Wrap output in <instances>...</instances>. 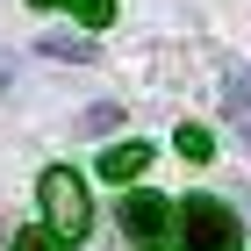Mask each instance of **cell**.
<instances>
[{
    "label": "cell",
    "mask_w": 251,
    "mask_h": 251,
    "mask_svg": "<svg viewBox=\"0 0 251 251\" xmlns=\"http://www.w3.org/2000/svg\"><path fill=\"white\" fill-rule=\"evenodd\" d=\"M100 43L94 36H72V29H43V58H72V65H86Z\"/></svg>",
    "instance_id": "4"
},
{
    "label": "cell",
    "mask_w": 251,
    "mask_h": 251,
    "mask_svg": "<svg viewBox=\"0 0 251 251\" xmlns=\"http://www.w3.org/2000/svg\"><path fill=\"white\" fill-rule=\"evenodd\" d=\"M144 165H151V151H144V144H115V151L100 158V173H108V179H136Z\"/></svg>",
    "instance_id": "5"
},
{
    "label": "cell",
    "mask_w": 251,
    "mask_h": 251,
    "mask_svg": "<svg viewBox=\"0 0 251 251\" xmlns=\"http://www.w3.org/2000/svg\"><path fill=\"white\" fill-rule=\"evenodd\" d=\"M223 100H230V108H251V65H237V72L223 79Z\"/></svg>",
    "instance_id": "8"
},
{
    "label": "cell",
    "mask_w": 251,
    "mask_h": 251,
    "mask_svg": "<svg viewBox=\"0 0 251 251\" xmlns=\"http://www.w3.org/2000/svg\"><path fill=\"white\" fill-rule=\"evenodd\" d=\"M36 7H72V15L94 22V29H108V15H115V0H36Z\"/></svg>",
    "instance_id": "6"
},
{
    "label": "cell",
    "mask_w": 251,
    "mask_h": 251,
    "mask_svg": "<svg viewBox=\"0 0 251 251\" xmlns=\"http://www.w3.org/2000/svg\"><path fill=\"white\" fill-rule=\"evenodd\" d=\"M179 244L187 251H244V223L215 194H194L187 208H179Z\"/></svg>",
    "instance_id": "2"
},
{
    "label": "cell",
    "mask_w": 251,
    "mask_h": 251,
    "mask_svg": "<svg viewBox=\"0 0 251 251\" xmlns=\"http://www.w3.org/2000/svg\"><path fill=\"white\" fill-rule=\"evenodd\" d=\"M36 201H43V223H50L58 244H79V237L94 230V201H86V179H79L72 165H50V173L36 179Z\"/></svg>",
    "instance_id": "1"
},
{
    "label": "cell",
    "mask_w": 251,
    "mask_h": 251,
    "mask_svg": "<svg viewBox=\"0 0 251 251\" xmlns=\"http://www.w3.org/2000/svg\"><path fill=\"white\" fill-rule=\"evenodd\" d=\"M179 151H187V158H208V129H179Z\"/></svg>",
    "instance_id": "10"
},
{
    "label": "cell",
    "mask_w": 251,
    "mask_h": 251,
    "mask_svg": "<svg viewBox=\"0 0 251 251\" xmlns=\"http://www.w3.org/2000/svg\"><path fill=\"white\" fill-rule=\"evenodd\" d=\"M115 122H122V108H115V100H100V108H86V115H79V129L100 136V129H115Z\"/></svg>",
    "instance_id": "7"
},
{
    "label": "cell",
    "mask_w": 251,
    "mask_h": 251,
    "mask_svg": "<svg viewBox=\"0 0 251 251\" xmlns=\"http://www.w3.org/2000/svg\"><path fill=\"white\" fill-rule=\"evenodd\" d=\"M115 223H122L129 244H165V237H173V208H165V194H129Z\"/></svg>",
    "instance_id": "3"
},
{
    "label": "cell",
    "mask_w": 251,
    "mask_h": 251,
    "mask_svg": "<svg viewBox=\"0 0 251 251\" xmlns=\"http://www.w3.org/2000/svg\"><path fill=\"white\" fill-rule=\"evenodd\" d=\"M7 251H58V237H50V230H22Z\"/></svg>",
    "instance_id": "9"
}]
</instances>
